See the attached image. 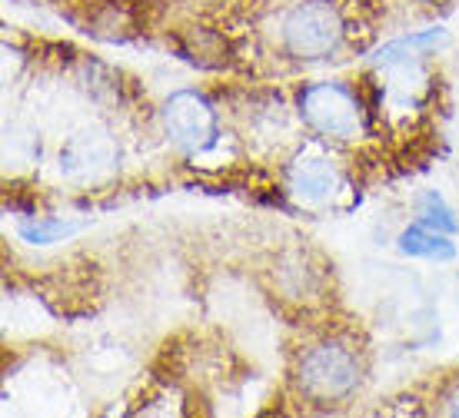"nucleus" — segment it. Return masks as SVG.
<instances>
[{
	"mask_svg": "<svg viewBox=\"0 0 459 418\" xmlns=\"http://www.w3.org/2000/svg\"><path fill=\"white\" fill-rule=\"evenodd\" d=\"M340 37H343L340 13L323 0L299 4L297 11H290L287 23H283V40H287V50L293 57H323L340 44Z\"/></svg>",
	"mask_w": 459,
	"mask_h": 418,
	"instance_id": "obj_1",
	"label": "nucleus"
},
{
	"mask_svg": "<svg viewBox=\"0 0 459 418\" xmlns=\"http://www.w3.org/2000/svg\"><path fill=\"white\" fill-rule=\"evenodd\" d=\"M356 359L343 345H316L307 352L299 382L316 398H340L356 385Z\"/></svg>",
	"mask_w": 459,
	"mask_h": 418,
	"instance_id": "obj_2",
	"label": "nucleus"
},
{
	"mask_svg": "<svg viewBox=\"0 0 459 418\" xmlns=\"http://www.w3.org/2000/svg\"><path fill=\"white\" fill-rule=\"evenodd\" d=\"M303 114L323 136L350 140L359 133V107L336 83H316L303 93Z\"/></svg>",
	"mask_w": 459,
	"mask_h": 418,
	"instance_id": "obj_3",
	"label": "nucleus"
},
{
	"mask_svg": "<svg viewBox=\"0 0 459 418\" xmlns=\"http://www.w3.org/2000/svg\"><path fill=\"white\" fill-rule=\"evenodd\" d=\"M167 130L180 147L196 149L213 136V114L196 93H177L167 103Z\"/></svg>",
	"mask_w": 459,
	"mask_h": 418,
	"instance_id": "obj_4",
	"label": "nucleus"
},
{
	"mask_svg": "<svg viewBox=\"0 0 459 418\" xmlns=\"http://www.w3.org/2000/svg\"><path fill=\"white\" fill-rule=\"evenodd\" d=\"M290 183L303 200H326L336 186V173L323 157H303L290 173Z\"/></svg>",
	"mask_w": 459,
	"mask_h": 418,
	"instance_id": "obj_5",
	"label": "nucleus"
},
{
	"mask_svg": "<svg viewBox=\"0 0 459 418\" xmlns=\"http://www.w3.org/2000/svg\"><path fill=\"white\" fill-rule=\"evenodd\" d=\"M403 249L413 252V256H429V260H449L453 256V246L443 233H433L426 226H413L403 233Z\"/></svg>",
	"mask_w": 459,
	"mask_h": 418,
	"instance_id": "obj_6",
	"label": "nucleus"
},
{
	"mask_svg": "<svg viewBox=\"0 0 459 418\" xmlns=\"http://www.w3.org/2000/svg\"><path fill=\"white\" fill-rule=\"evenodd\" d=\"M449 408H453V412H459V392L453 396V405H449Z\"/></svg>",
	"mask_w": 459,
	"mask_h": 418,
	"instance_id": "obj_7",
	"label": "nucleus"
}]
</instances>
